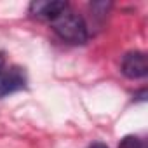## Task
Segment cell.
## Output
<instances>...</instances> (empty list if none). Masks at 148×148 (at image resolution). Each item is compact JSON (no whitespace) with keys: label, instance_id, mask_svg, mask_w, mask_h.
<instances>
[{"label":"cell","instance_id":"1","mask_svg":"<svg viewBox=\"0 0 148 148\" xmlns=\"http://www.w3.org/2000/svg\"><path fill=\"white\" fill-rule=\"evenodd\" d=\"M51 25H52V30L59 35V38H63V40H66L70 44L82 45L89 38L86 21L77 12H73L70 7L64 9L58 18H54L51 21Z\"/></svg>","mask_w":148,"mask_h":148},{"label":"cell","instance_id":"5","mask_svg":"<svg viewBox=\"0 0 148 148\" xmlns=\"http://www.w3.org/2000/svg\"><path fill=\"white\" fill-rule=\"evenodd\" d=\"M119 148H145V145H143V141H141L139 138H136V136H125V138L120 141Z\"/></svg>","mask_w":148,"mask_h":148},{"label":"cell","instance_id":"2","mask_svg":"<svg viewBox=\"0 0 148 148\" xmlns=\"http://www.w3.org/2000/svg\"><path fill=\"white\" fill-rule=\"evenodd\" d=\"M122 73L127 79H145L148 75V61L145 52H127L122 59Z\"/></svg>","mask_w":148,"mask_h":148},{"label":"cell","instance_id":"6","mask_svg":"<svg viewBox=\"0 0 148 148\" xmlns=\"http://www.w3.org/2000/svg\"><path fill=\"white\" fill-rule=\"evenodd\" d=\"M5 68V58H4V54L0 52V73H2V70Z\"/></svg>","mask_w":148,"mask_h":148},{"label":"cell","instance_id":"7","mask_svg":"<svg viewBox=\"0 0 148 148\" xmlns=\"http://www.w3.org/2000/svg\"><path fill=\"white\" fill-rule=\"evenodd\" d=\"M89 148H108L106 145H103V143H94V145H91Z\"/></svg>","mask_w":148,"mask_h":148},{"label":"cell","instance_id":"3","mask_svg":"<svg viewBox=\"0 0 148 148\" xmlns=\"http://www.w3.org/2000/svg\"><path fill=\"white\" fill-rule=\"evenodd\" d=\"M64 9H68V4L61 0H37L30 4V14L40 21H52Z\"/></svg>","mask_w":148,"mask_h":148},{"label":"cell","instance_id":"4","mask_svg":"<svg viewBox=\"0 0 148 148\" xmlns=\"http://www.w3.org/2000/svg\"><path fill=\"white\" fill-rule=\"evenodd\" d=\"M26 86V77L25 71L18 66L4 68L0 73V98L7 96L11 92H16Z\"/></svg>","mask_w":148,"mask_h":148}]
</instances>
